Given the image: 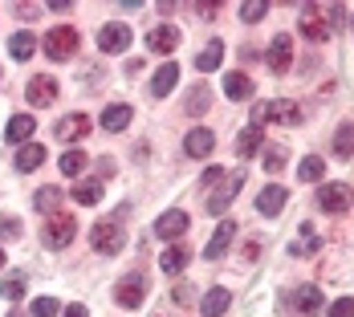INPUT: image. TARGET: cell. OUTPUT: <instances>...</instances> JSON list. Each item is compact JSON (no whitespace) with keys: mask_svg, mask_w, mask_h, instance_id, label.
Here are the masks:
<instances>
[{"mask_svg":"<svg viewBox=\"0 0 354 317\" xmlns=\"http://www.w3.org/2000/svg\"><path fill=\"white\" fill-rule=\"evenodd\" d=\"M351 29H354V17H351Z\"/></svg>","mask_w":354,"mask_h":317,"instance_id":"7dc6e473","label":"cell"},{"mask_svg":"<svg viewBox=\"0 0 354 317\" xmlns=\"http://www.w3.org/2000/svg\"><path fill=\"white\" fill-rule=\"evenodd\" d=\"M187 260H192V252H187L183 244H171L163 256H159V269H163L167 277H176V273H183V269H187Z\"/></svg>","mask_w":354,"mask_h":317,"instance_id":"44dd1931","label":"cell"},{"mask_svg":"<svg viewBox=\"0 0 354 317\" xmlns=\"http://www.w3.org/2000/svg\"><path fill=\"white\" fill-rule=\"evenodd\" d=\"M220 57H224V41H208V49L196 57V70H204V73L220 70Z\"/></svg>","mask_w":354,"mask_h":317,"instance_id":"f546056e","label":"cell"},{"mask_svg":"<svg viewBox=\"0 0 354 317\" xmlns=\"http://www.w3.org/2000/svg\"><path fill=\"white\" fill-rule=\"evenodd\" d=\"M187 228H192V220H187V211H179V208L163 211V215L155 220V236H159V240H179Z\"/></svg>","mask_w":354,"mask_h":317,"instance_id":"ba28073f","label":"cell"},{"mask_svg":"<svg viewBox=\"0 0 354 317\" xmlns=\"http://www.w3.org/2000/svg\"><path fill=\"white\" fill-rule=\"evenodd\" d=\"M159 317H163V314H159Z\"/></svg>","mask_w":354,"mask_h":317,"instance_id":"c3c4849f","label":"cell"},{"mask_svg":"<svg viewBox=\"0 0 354 317\" xmlns=\"http://www.w3.org/2000/svg\"><path fill=\"white\" fill-rule=\"evenodd\" d=\"M212 131H204V126H196V131H187V139H183V151L192 155V159H204V155H212Z\"/></svg>","mask_w":354,"mask_h":317,"instance_id":"e0dca14e","label":"cell"},{"mask_svg":"<svg viewBox=\"0 0 354 317\" xmlns=\"http://www.w3.org/2000/svg\"><path fill=\"white\" fill-rule=\"evenodd\" d=\"M86 163H90V159H86V151H66V155H62V159H57V167H62V175H82V171H86Z\"/></svg>","mask_w":354,"mask_h":317,"instance_id":"1f68e13d","label":"cell"},{"mask_svg":"<svg viewBox=\"0 0 354 317\" xmlns=\"http://www.w3.org/2000/svg\"><path fill=\"white\" fill-rule=\"evenodd\" d=\"M37 49V37L29 33V29H21V33L8 37V53H12V61H29Z\"/></svg>","mask_w":354,"mask_h":317,"instance_id":"603a6c76","label":"cell"},{"mask_svg":"<svg viewBox=\"0 0 354 317\" xmlns=\"http://www.w3.org/2000/svg\"><path fill=\"white\" fill-rule=\"evenodd\" d=\"M322 305H326V297H322L318 285H297V289H293V309H297V314L314 317Z\"/></svg>","mask_w":354,"mask_h":317,"instance_id":"7c38bea8","label":"cell"},{"mask_svg":"<svg viewBox=\"0 0 354 317\" xmlns=\"http://www.w3.org/2000/svg\"><path fill=\"white\" fill-rule=\"evenodd\" d=\"M257 151H261V126H245L241 139H236V155L241 159H252Z\"/></svg>","mask_w":354,"mask_h":317,"instance_id":"83f0119b","label":"cell"},{"mask_svg":"<svg viewBox=\"0 0 354 317\" xmlns=\"http://www.w3.org/2000/svg\"><path fill=\"white\" fill-rule=\"evenodd\" d=\"M0 269H4V248H0Z\"/></svg>","mask_w":354,"mask_h":317,"instance_id":"f6af8a7d","label":"cell"},{"mask_svg":"<svg viewBox=\"0 0 354 317\" xmlns=\"http://www.w3.org/2000/svg\"><path fill=\"white\" fill-rule=\"evenodd\" d=\"M208 102H212V98H208V86H196V94L187 98V114H204Z\"/></svg>","mask_w":354,"mask_h":317,"instance_id":"d590c367","label":"cell"},{"mask_svg":"<svg viewBox=\"0 0 354 317\" xmlns=\"http://www.w3.org/2000/svg\"><path fill=\"white\" fill-rule=\"evenodd\" d=\"M90 131H94V122H90L86 114H70V118L57 122V139L62 142H77V139H86Z\"/></svg>","mask_w":354,"mask_h":317,"instance_id":"9a60e30c","label":"cell"},{"mask_svg":"<svg viewBox=\"0 0 354 317\" xmlns=\"http://www.w3.org/2000/svg\"><path fill=\"white\" fill-rule=\"evenodd\" d=\"M334 155L338 159H354V122H342L334 135Z\"/></svg>","mask_w":354,"mask_h":317,"instance_id":"f1b7e54d","label":"cell"},{"mask_svg":"<svg viewBox=\"0 0 354 317\" xmlns=\"http://www.w3.org/2000/svg\"><path fill=\"white\" fill-rule=\"evenodd\" d=\"M62 200H66V191H62V187H41V191H37V200H33V208L37 211H57V208H62Z\"/></svg>","mask_w":354,"mask_h":317,"instance_id":"4dcf8cb0","label":"cell"},{"mask_svg":"<svg viewBox=\"0 0 354 317\" xmlns=\"http://www.w3.org/2000/svg\"><path fill=\"white\" fill-rule=\"evenodd\" d=\"M142 297H147V281H142V273H127L118 289H114V301L122 305V309H139Z\"/></svg>","mask_w":354,"mask_h":317,"instance_id":"8992f818","label":"cell"},{"mask_svg":"<svg viewBox=\"0 0 354 317\" xmlns=\"http://www.w3.org/2000/svg\"><path fill=\"white\" fill-rule=\"evenodd\" d=\"M57 90H62V86H57V77L37 73L33 81L25 86V98H29V106H33V110H41V106H53V102H57Z\"/></svg>","mask_w":354,"mask_h":317,"instance_id":"5b68a950","label":"cell"},{"mask_svg":"<svg viewBox=\"0 0 354 317\" xmlns=\"http://www.w3.org/2000/svg\"><path fill=\"white\" fill-rule=\"evenodd\" d=\"M41 163H45V146L41 142H25L17 151V171H37Z\"/></svg>","mask_w":354,"mask_h":317,"instance_id":"cb8c5ba5","label":"cell"},{"mask_svg":"<svg viewBox=\"0 0 354 317\" xmlns=\"http://www.w3.org/2000/svg\"><path fill=\"white\" fill-rule=\"evenodd\" d=\"M297 175L306 179V183H318V179H326V163H322L318 155H310V159H301V167H297Z\"/></svg>","mask_w":354,"mask_h":317,"instance_id":"d6a6232c","label":"cell"},{"mask_svg":"<svg viewBox=\"0 0 354 317\" xmlns=\"http://www.w3.org/2000/svg\"><path fill=\"white\" fill-rule=\"evenodd\" d=\"M224 94H228V102H245L248 94H252V81H248L245 73H228L224 77Z\"/></svg>","mask_w":354,"mask_h":317,"instance_id":"4316f807","label":"cell"},{"mask_svg":"<svg viewBox=\"0 0 354 317\" xmlns=\"http://www.w3.org/2000/svg\"><path fill=\"white\" fill-rule=\"evenodd\" d=\"M90 244H94V252H102V256H114V252H122L127 236H122V228H118L114 220H102V224H94Z\"/></svg>","mask_w":354,"mask_h":317,"instance_id":"7a4b0ae2","label":"cell"},{"mask_svg":"<svg viewBox=\"0 0 354 317\" xmlns=\"http://www.w3.org/2000/svg\"><path fill=\"white\" fill-rule=\"evenodd\" d=\"M0 236H4V240H17V236H21V220H17V215H4V220H0Z\"/></svg>","mask_w":354,"mask_h":317,"instance_id":"ab89813d","label":"cell"},{"mask_svg":"<svg viewBox=\"0 0 354 317\" xmlns=\"http://www.w3.org/2000/svg\"><path fill=\"white\" fill-rule=\"evenodd\" d=\"M33 131H37L33 114H12V118H8V131H4V139H8V142H25V139H33Z\"/></svg>","mask_w":354,"mask_h":317,"instance_id":"7402d4cb","label":"cell"},{"mask_svg":"<svg viewBox=\"0 0 354 317\" xmlns=\"http://www.w3.org/2000/svg\"><path fill=\"white\" fill-rule=\"evenodd\" d=\"M131 118H135V110H131V106H106V110H102V126H106V131H127V122H131Z\"/></svg>","mask_w":354,"mask_h":317,"instance_id":"484cf974","label":"cell"},{"mask_svg":"<svg viewBox=\"0 0 354 317\" xmlns=\"http://www.w3.org/2000/svg\"><path fill=\"white\" fill-rule=\"evenodd\" d=\"M73 236H77V220L73 215H49L45 220V244L49 248H70L73 244Z\"/></svg>","mask_w":354,"mask_h":317,"instance_id":"3957f363","label":"cell"},{"mask_svg":"<svg viewBox=\"0 0 354 317\" xmlns=\"http://www.w3.org/2000/svg\"><path fill=\"white\" fill-rule=\"evenodd\" d=\"M265 122H277V126H297V122H301V106L289 102V98H277V102L265 106Z\"/></svg>","mask_w":354,"mask_h":317,"instance_id":"9c48e42d","label":"cell"},{"mask_svg":"<svg viewBox=\"0 0 354 317\" xmlns=\"http://www.w3.org/2000/svg\"><path fill=\"white\" fill-rule=\"evenodd\" d=\"M8 317H25V314H8Z\"/></svg>","mask_w":354,"mask_h":317,"instance_id":"bcb514c9","label":"cell"},{"mask_svg":"<svg viewBox=\"0 0 354 317\" xmlns=\"http://www.w3.org/2000/svg\"><path fill=\"white\" fill-rule=\"evenodd\" d=\"M57 309H62V305H57L53 297H37L33 301V317H57Z\"/></svg>","mask_w":354,"mask_h":317,"instance_id":"8d00e7d4","label":"cell"},{"mask_svg":"<svg viewBox=\"0 0 354 317\" xmlns=\"http://www.w3.org/2000/svg\"><path fill=\"white\" fill-rule=\"evenodd\" d=\"M98 49H102V53H122V49H131V25H106V29L98 33Z\"/></svg>","mask_w":354,"mask_h":317,"instance_id":"4fadbf2b","label":"cell"},{"mask_svg":"<svg viewBox=\"0 0 354 317\" xmlns=\"http://www.w3.org/2000/svg\"><path fill=\"white\" fill-rule=\"evenodd\" d=\"M0 297H4V301H21V297H25V277H21V273L4 277V281H0Z\"/></svg>","mask_w":354,"mask_h":317,"instance_id":"836d02e7","label":"cell"},{"mask_svg":"<svg viewBox=\"0 0 354 317\" xmlns=\"http://www.w3.org/2000/svg\"><path fill=\"white\" fill-rule=\"evenodd\" d=\"M179 45V29L176 25H155L151 33H147V49L151 53H171Z\"/></svg>","mask_w":354,"mask_h":317,"instance_id":"2e32d148","label":"cell"},{"mask_svg":"<svg viewBox=\"0 0 354 317\" xmlns=\"http://www.w3.org/2000/svg\"><path fill=\"white\" fill-rule=\"evenodd\" d=\"M285 200H289V187H281V183H269V187L257 195V211H261L265 220H273V215L285 208Z\"/></svg>","mask_w":354,"mask_h":317,"instance_id":"8fae6325","label":"cell"},{"mask_svg":"<svg viewBox=\"0 0 354 317\" xmlns=\"http://www.w3.org/2000/svg\"><path fill=\"white\" fill-rule=\"evenodd\" d=\"M354 204V191L346 187V183H326L318 191V208L330 211V215H342V211H351Z\"/></svg>","mask_w":354,"mask_h":317,"instance_id":"277c9868","label":"cell"},{"mask_svg":"<svg viewBox=\"0 0 354 317\" xmlns=\"http://www.w3.org/2000/svg\"><path fill=\"white\" fill-rule=\"evenodd\" d=\"M265 12H269V4H265V0H248V4H241V21H248V25H252V21H261Z\"/></svg>","mask_w":354,"mask_h":317,"instance_id":"e575fe53","label":"cell"},{"mask_svg":"<svg viewBox=\"0 0 354 317\" xmlns=\"http://www.w3.org/2000/svg\"><path fill=\"white\" fill-rule=\"evenodd\" d=\"M66 317H90V314H86V305H70V309H66Z\"/></svg>","mask_w":354,"mask_h":317,"instance_id":"ee69618b","label":"cell"},{"mask_svg":"<svg viewBox=\"0 0 354 317\" xmlns=\"http://www.w3.org/2000/svg\"><path fill=\"white\" fill-rule=\"evenodd\" d=\"M289 66H293V37L277 33V37H273V45H269V70L285 73Z\"/></svg>","mask_w":354,"mask_h":317,"instance_id":"30bf717a","label":"cell"},{"mask_svg":"<svg viewBox=\"0 0 354 317\" xmlns=\"http://www.w3.org/2000/svg\"><path fill=\"white\" fill-rule=\"evenodd\" d=\"M326 317H354V297H338L334 305H330V314Z\"/></svg>","mask_w":354,"mask_h":317,"instance_id":"f35d334b","label":"cell"},{"mask_svg":"<svg viewBox=\"0 0 354 317\" xmlns=\"http://www.w3.org/2000/svg\"><path fill=\"white\" fill-rule=\"evenodd\" d=\"M265 167H269V171H281L285 167V146H269V151H265Z\"/></svg>","mask_w":354,"mask_h":317,"instance_id":"74e56055","label":"cell"},{"mask_svg":"<svg viewBox=\"0 0 354 317\" xmlns=\"http://www.w3.org/2000/svg\"><path fill=\"white\" fill-rule=\"evenodd\" d=\"M232 236H236V224H232V220H220V228H216V236L208 240L204 256H208V260H220V256H224V248L232 244Z\"/></svg>","mask_w":354,"mask_h":317,"instance_id":"ac0fdd59","label":"cell"},{"mask_svg":"<svg viewBox=\"0 0 354 317\" xmlns=\"http://www.w3.org/2000/svg\"><path fill=\"white\" fill-rule=\"evenodd\" d=\"M301 37L314 41V45L330 37V25H322V17H318V4H301Z\"/></svg>","mask_w":354,"mask_h":317,"instance_id":"5bb4252c","label":"cell"},{"mask_svg":"<svg viewBox=\"0 0 354 317\" xmlns=\"http://www.w3.org/2000/svg\"><path fill=\"white\" fill-rule=\"evenodd\" d=\"M102 195H106L102 179H82V183L73 187V200H77V204H86V208H90V204H98Z\"/></svg>","mask_w":354,"mask_h":317,"instance_id":"d4e9b609","label":"cell"},{"mask_svg":"<svg viewBox=\"0 0 354 317\" xmlns=\"http://www.w3.org/2000/svg\"><path fill=\"white\" fill-rule=\"evenodd\" d=\"M176 301H179V305H187V301H192V289H183V285H179V289H176Z\"/></svg>","mask_w":354,"mask_h":317,"instance_id":"7bdbcfd3","label":"cell"},{"mask_svg":"<svg viewBox=\"0 0 354 317\" xmlns=\"http://www.w3.org/2000/svg\"><path fill=\"white\" fill-rule=\"evenodd\" d=\"M245 179H248L245 171H232V175H224V187H220L212 200H208V211H212V215H224V211H228V204H232V200L241 195Z\"/></svg>","mask_w":354,"mask_h":317,"instance_id":"52a82bcc","label":"cell"},{"mask_svg":"<svg viewBox=\"0 0 354 317\" xmlns=\"http://www.w3.org/2000/svg\"><path fill=\"white\" fill-rule=\"evenodd\" d=\"M220 179H224V171H220V167H208V171H204V179H200V183H204V187H212V183H220Z\"/></svg>","mask_w":354,"mask_h":317,"instance_id":"60d3db41","label":"cell"},{"mask_svg":"<svg viewBox=\"0 0 354 317\" xmlns=\"http://www.w3.org/2000/svg\"><path fill=\"white\" fill-rule=\"evenodd\" d=\"M176 81H179V66L176 61H167L163 70L151 77V94H155V98H167V94L176 90Z\"/></svg>","mask_w":354,"mask_h":317,"instance_id":"ffe728a7","label":"cell"},{"mask_svg":"<svg viewBox=\"0 0 354 317\" xmlns=\"http://www.w3.org/2000/svg\"><path fill=\"white\" fill-rule=\"evenodd\" d=\"M77 53V29L73 25H53L49 37H45V57L49 61H66Z\"/></svg>","mask_w":354,"mask_h":317,"instance_id":"6da1fadb","label":"cell"},{"mask_svg":"<svg viewBox=\"0 0 354 317\" xmlns=\"http://www.w3.org/2000/svg\"><path fill=\"white\" fill-rule=\"evenodd\" d=\"M232 305V293L224 289V285H216V289H208L204 293V301H200V309H204V317H220L224 309Z\"/></svg>","mask_w":354,"mask_h":317,"instance_id":"d6986e66","label":"cell"},{"mask_svg":"<svg viewBox=\"0 0 354 317\" xmlns=\"http://www.w3.org/2000/svg\"><path fill=\"white\" fill-rule=\"evenodd\" d=\"M17 12H21V17H37L41 8H37V4H17Z\"/></svg>","mask_w":354,"mask_h":317,"instance_id":"b9f144b4","label":"cell"}]
</instances>
